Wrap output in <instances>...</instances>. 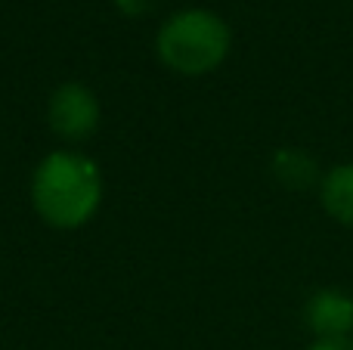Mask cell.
Returning <instances> with one entry per match:
<instances>
[{
	"instance_id": "1",
	"label": "cell",
	"mask_w": 353,
	"mask_h": 350,
	"mask_svg": "<svg viewBox=\"0 0 353 350\" xmlns=\"http://www.w3.org/2000/svg\"><path fill=\"white\" fill-rule=\"evenodd\" d=\"M31 202L53 229H78L90 223L103 202V174L97 161L74 149H56L34 167Z\"/></svg>"
},
{
	"instance_id": "2",
	"label": "cell",
	"mask_w": 353,
	"mask_h": 350,
	"mask_svg": "<svg viewBox=\"0 0 353 350\" xmlns=\"http://www.w3.org/2000/svg\"><path fill=\"white\" fill-rule=\"evenodd\" d=\"M232 47L230 25L211 10H180L159 28V59L183 78L208 74L226 59Z\"/></svg>"
},
{
	"instance_id": "3",
	"label": "cell",
	"mask_w": 353,
	"mask_h": 350,
	"mask_svg": "<svg viewBox=\"0 0 353 350\" xmlns=\"http://www.w3.org/2000/svg\"><path fill=\"white\" fill-rule=\"evenodd\" d=\"M47 118L53 134H59L68 143H81L99 127V103L90 87L68 81L56 87L47 105Z\"/></svg>"
},
{
	"instance_id": "4",
	"label": "cell",
	"mask_w": 353,
	"mask_h": 350,
	"mask_svg": "<svg viewBox=\"0 0 353 350\" xmlns=\"http://www.w3.org/2000/svg\"><path fill=\"white\" fill-rule=\"evenodd\" d=\"M304 320L316 338H347L353 332V295L341 289H319L307 298Z\"/></svg>"
},
{
	"instance_id": "5",
	"label": "cell",
	"mask_w": 353,
	"mask_h": 350,
	"mask_svg": "<svg viewBox=\"0 0 353 350\" xmlns=\"http://www.w3.org/2000/svg\"><path fill=\"white\" fill-rule=\"evenodd\" d=\"M319 202L323 211L341 227L353 229V161L335 165L319 180Z\"/></svg>"
},
{
	"instance_id": "6",
	"label": "cell",
	"mask_w": 353,
	"mask_h": 350,
	"mask_svg": "<svg viewBox=\"0 0 353 350\" xmlns=\"http://www.w3.org/2000/svg\"><path fill=\"white\" fill-rule=\"evenodd\" d=\"M270 171H273V177L279 180L282 186H288V189H310V186H316L319 180H323L316 161H313L304 149H294V146L276 149L273 158H270Z\"/></svg>"
},
{
	"instance_id": "7",
	"label": "cell",
	"mask_w": 353,
	"mask_h": 350,
	"mask_svg": "<svg viewBox=\"0 0 353 350\" xmlns=\"http://www.w3.org/2000/svg\"><path fill=\"white\" fill-rule=\"evenodd\" d=\"M115 6L124 12V16H146V12H152L155 6H159V0H115Z\"/></svg>"
},
{
	"instance_id": "8",
	"label": "cell",
	"mask_w": 353,
	"mask_h": 350,
	"mask_svg": "<svg viewBox=\"0 0 353 350\" xmlns=\"http://www.w3.org/2000/svg\"><path fill=\"white\" fill-rule=\"evenodd\" d=\"M307 350H353L350 338H316Z\"/></svg>"
}]
</instances>
